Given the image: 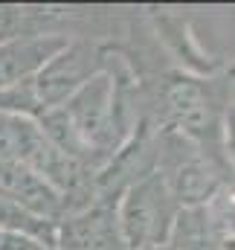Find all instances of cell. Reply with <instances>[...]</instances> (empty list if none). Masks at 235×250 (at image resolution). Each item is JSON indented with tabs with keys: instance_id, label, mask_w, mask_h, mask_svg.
I'll use <instances>...</instances> for the list:
<instances>
[{
	"instance_id": "obj_9",
	"label": "cell",
	"mask_w": 235,
	"mask_h": 250,
	"mask_svg": "<svg viewBox=\"0 0 235 250\" xmlns=\"http://www.w3.org/2000/svg\"><path fill=\"white\" fill-rule=\"evenodd\" d=\"M148 250H169V248H166V245H160V248H148Z\"/></svg>"
},
{
	"instance_id": "obj_6",
	"label": "cell",
	"mask_w": 235,
	"mask_h": 250,
	"mask_svg": "<svg viewBox=\"0 0 235 250\" xmlns=\"http://www.w3.org/2000/svg\"><path fill=\"white\" fill-rule=\"evenodd\" d=\"M169 250H230L224 233L218 230L209 207H186L180 209L166 239Z\"/></svg>"
},
{
	"instance_id": "obj_1",
	"label": "cell",
	"mask_w": 235,
	"mask_h": 250,
	"mask_svg": "<svg viewBox=\"0 0 235 250\" xmlns=\"http://www.w3.org/2000/svg\"><path fill=\"white\" fill-rule=\"evenodd\" d=\"M177 212L180 204L175 201L172 189L166 187L157 169L134 181L128 189H122V195L117 198L119 230L128 250H148L166 245Z\"/></svg>"
},
{
	"instance_id": "obj_5",
	"label": "cell",
	"mask_w": 235,
	"mask_h": 250,
	"mask_svg": "<svg viewBox=\"0 0 235 250\" xmlns=\"http://www.w3.org/2000/svg\"><path fill=\"white\" fill-rule=\"evenodd\" d=\"M0 198L6 201H15L18 207L47 218V221H56L67 215V207L61 201V195L56 189H50L32 169H26L23 163H9V160H0Z\"/></svg>"
},
{
	"instance_id": "obj_4",
	"label": "cell",
	"mask_w": 235,
	"mask_h": 250,
	"mask_svg": "<svg viewBox=\"0 0 235 250\" xmlns=\"http://www.w3.org/2000/svg\"><path fill=\"white\" fill-rule=\"evenodd\" d=\"M53 250H128L117 218V198H96L56 224Z\"/></svg>"
},
{
	"instance_id": "obj_8",
	"label": "cell",
	"mask_w": 235,
	"mask_h": 250,
	"mask_svg": "<svg viewBox=\"0 0 235 250\" xmlns=\"http://www.w3.org/2000/svg\"><path fill=\"white\" fill-rule=\"evenodd\" d=\"M230 157L235 160V114H233V120H230V125H227V160Z\"/></svg>"
},
{
	"instance_id": "obj_3",
	"label": "cell",
	"mask_w": 235,
	"mask_h": 250,
	"mask_svg": "<svg viewBox=\"0 0 235 250\" xmlns=\"http://www.w3.org/2000/svg\"><path fill=\"white\" fill-rule=\"evenodd\" d=\"M102 70H108V67L102 64V53L93 44H87V41H67V47L61 53H56L32 76V87H35L38 105L44 111L64 105L81 84H87Z\"/></svg>"
},
{
	"instance_id": "obj_2",
	"label": "cell",
	"mask_w": 235,
	"mask_h": 250,
	"mask_svg": "<svg viewBox=\"0 0 235 250\" xmlns=\"http://www.w3.org/2000/svg\"><path fill=\"white\" fill-rule=\"evenodd\" d=\"M157 172L172 189L180 209L186 207H209L224 184L221 169L183 134L166 131L157 143Z\"/></svg>"
},
{
	"instance_id": "obj_7",
	"label": "cell",
	"mask_w": 235,
	"mask_h": 250,
	"mask_svg": "<svg viewBox=\"0 0 235 250\" xmlns=\"http://www.w3.org/2000/svg\"><path fill=\"white\" fill-rule=\"evenodd\" d=\"M0 230L18 233L23 239H32L35 245H41L44 250L56 248V221H47L23 207H18L15 201L0 198Z\"/></svg>"
}]
</instances>
